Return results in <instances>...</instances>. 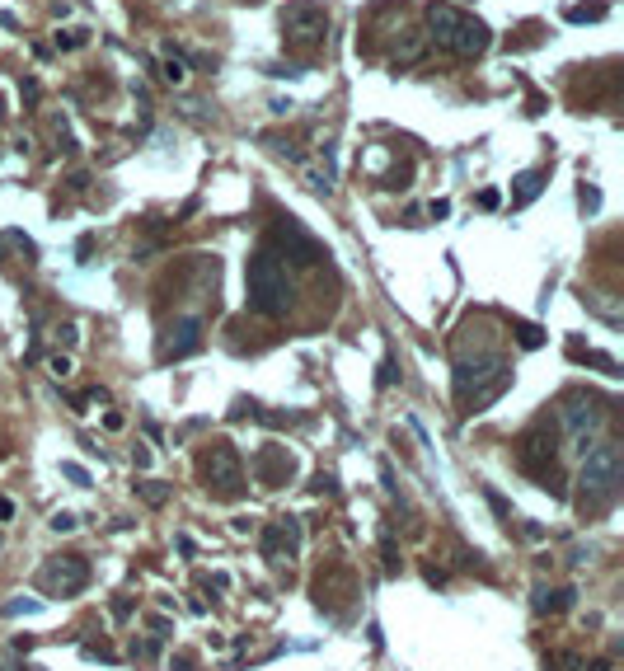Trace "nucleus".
<instances>
[{
	"mask_svg": "<svg viewBox=\"0 0 624 671\" xmlns=\"http://www.w3.org/2000/svg\"><path fill=\"white\" fill-rule=\"evenodd\" d=\"M620 474H624L620 442H596L592 451L582 456V470H578V512L582 517H601V512L615 503Z\"/></svg>",
	"mask_w": 624,
	"mask_h": 671,
	"instance_id": "obj_1",
	"label": "nucleus"
},
{
	"mask_svg": "<svg viewBox=\"0 0 624 671\" xmlns=\"http://www.w3.org/2000/svg\"><path fill=\"white\" fill-rule=\"evenodd\" d=\"M427 38L451 52V57H484L488 43H493V33H488L484 19L465 15L456 5H446V0H432L427 5Z\"/></svg>",
	"mask_w": 624,
	"mask_h": 671,
	"instance_id": "obj_2",
	"label": "nucleus"
},
{
	"mask_svg": "<svg viewBox=\"0 0 624 671\" xmlns=\"http://www.w3.org/2000/svg\"><path fill=\"white\" fill-rule=\"evenodd\" d=\"M507 385H512V366L498 352H474L456 362V399L465 404V413L488 409L493 399L507 395Z\"/></svg>",
	"mask_w": 624,
	"mask_h": 671,
	"instance_id": "obj_3",
	"label": "nucleus"
},
{
	"mask_svg": "<svg viewBox=\"0 0 624 671\" xmlns=\"http://www.w3.org/2000/svg\"><path fill=\"white\" fill-rule=\"evenodd\" d=\"M244 291H249V310L263 315V320H282L291 310V296H296L287 268H282V259L273 249H259L254 259L244 263Z\"/></svg>",
	"mask_w": 624,
	"mask_h": 671,
	"instance_id": "obj_4",
	"label": "nucleus"
},
{
	"mask_svg": "<svg viewBox=\"0 0 624 671\" xmlns=\"http://www.w3.org/2000/svg\"><path fill=\"white\" fill-rule=\"evenodd\" d=\"M559 423H564V442L573 456H587L601 437V423H606V409H601V399L592 395H573L564 399V409H559Z\"/></svg>",
	"mask_w": 624,
	"mask_h": 671,
	"instance_id": "obj_5",
	"label": "nucleus"
},
{
	"mask_svg": "<svg viewBox=\"0 0 624 671\" xmlns=\"http://www.w3.org/2000/svg\"><path fill=\"white\" fill-rule=\"evenodd\" d=\"M282 38H287L291 52H315V47H324V33H329V15H324V5H315V0H291L287 10H282Z\"/></svg>",
	"mask_w": 624,
	"mask_h": 671,
	"instance_id": "obj_6",
	"label": "nucleus"
},
{
	"mask_svg": "<svg viewBox=\"0 0 624 671\" xmlns=\"http://www.w3.org/2000/svg\"><path fill=\"white\" fill-rule=\"evenodd\" d=\"M517 465L531 474L540 488L559 493V446H554V437H549L545 427H531L517 442Z\"/></svg>",
	"mask_w": 624,
	"mask_h": 671,
	"instance_id": "obj_7",
	"label": "nucleus"
},
{
	"mask_svg": "<svg viewBox=\"0 0 624 671\" xmlns=\"http://www.w3.org/2000/svg\"><path fill=\"white\" fill-rule=\"evenodd\" d=\"M202 479L212 488L216 498H240L244 493V465H240V451L230 442H212V451L202 456Z\"/></svg>",
	"mask_w": 624,
	"mask_h": 671,
	"instance_id": "obj_8",
	"label": "nucleus"
},
{
	"mask_svg": "<svg viewBox=\"0 0 624 671\" xmlns=\"http://www.w3.org/2000/svg\"><path fill=\"white\" fill-rule=\"evenodd\" d=\"M268 249H273L277 259L287 254L296 268H310V263L324 259V244L315 240V235H310V230H305L296 216H282V221H277V226H273V244H268Z\"/></svg>",
	"mask_w": 624,
	"mask_h": 671,
	"instance_id": "obj_9",
	"label": "nucleus"
},
{
	"mask_svg": "<svg viewBox=\"0 0 624 671\" xmlns=\"http://www.w3.org/2000/svg\"><path fill=\"white\" fill-rule=\"evenodd\" d=\"M38 587L47 596H76L90 587V564L80 559V554H57V559H47L38 568Z\"/></svg>",
	"mask_w": 624,
	"mask_h": 671,
	"instance_id": "obj_10",
	"label": "nucleus"
},
{
	"mask_svg": "<svg viewBox=\"0 0 624 671\" xmlns=\"http://www.w3.org/2000/svg\"><path fill=\"white\" fill-rule=\"evenodd\" d=\"M301 517H277L263 526V559H273V564H282V559H296L301 554Z\"/></svg>",
	"mask_w": 624,
	"mask_h": 671,
	"instance_id": "obj_11",
	"label": "nucleus"
},
{
	"mask_svg": "<svg viewBox=\"0 0 624 671\" xmlns=\"http://www.w3.org/2000/svg\"><path fill=\"white\" fill-rule=\"evenodd\" d=\"M249 470H254V479H259L263 488H282L291 474H296V460H291L287 446H263V451H254Z\"/></svg>",
	"mask_w": 624,
	"mask_h": 671,
	"instance_id": "obj_12",
	"label": "nucleus"
},
{
	"mask_svg": "<svg viewBox=\"0 0 624 671\" xmlns=\"http://www.w3.org/2000/svg\"><path fill=\"white\" fill-rule=\"evenodd\" d=\"M202 348V320L198 315H183L165 329V343H160V357L165 362H183V357H193Z\"/></svg>",
	"mask_w": 624,
	"mask_h": 671,
	"instance_id": "obj_13",
	"label": "nucleus"
},
{
	"mask_svg": "<svg viewBox=\"0 0 624 671\" xmlns=\"http://www.w3.org/2000/svg\"><path fill=\"white\" fill-rule=\"evenodd\" d=\"M587 301V310H592L596 320H606L610 329H620L624 324V301L615 296V291H592V296H582Z\"/></svg>",
	"mask_w": 624,
	"mask_h": 671,
	"instance_id": "obj_14",
	"label": "nucleus"
},
{
	"mask_svg": "<svg viewBox=\"0 0 624 671\" xmlns=\"http://www.w3.org/2000/svg\"><path fill=\"white\" fill-rule=\"evenodd\" d=\"M188 76H193V66H188L179 47H160V80L179 90V85H188Z\"/></svg>",
	"mask_w": 624,
	"mask_h": 671,
	"instance_id": "obj_15",
	"label": "nucleus"
},
{
	"mask_svg": "<svg viewBox=\"0 0 624 671\" xmlns=\"http://www.w3.org/2000/svg\"><path fill=\"white\" fill-rule=\"evenodd\" d=\"M540 188H545V174H540V169H526V174H517L512 207H526V202H535V198H540Z\"/></svg>",
	"mask_w": 624,
	"mask_h": 671,
	"instance_id": "obj_16",
	"label": "nucleus"
},
{
	"mask_svg": "<svg viewBox=\"0 0 624 671\" xmlns=\"http://www.w3.org/2000/svg\"><path fill=\"white\" fill-rule=\"evenodd\" d=\"M573 601V592H549V587H535V615H554V610H564Z\"/></svg>",
	"mask_w": 624,
	"mask_h": 671,
	"instance_id": "obj_17",
	"label": "nucleus"
},
{
	"mask_svg": "<svg viewBox=\"0 0 624 671\" xmlns=\"http://www.w3.org/2000/svg\"><path fill=\"white\" fill-rule=\"evenodd\" d=\"M568 357H573V362H596L601 371H606V376H620L615 357H606V352H592V348H582V343H573V348H568Z\"/></svg>",
	"mask_w": 624,
	"mask_h": 671,
	"instance_id": "obj_18",
	"label": "nucleus"
},
{
	"mask_svg": "<svg viewBox=\"0 0 624 671\" xmlns=\"http://www.w3.org/2000/svg\"><path fill=\"white\" fill-rule=\"evenodd\" d=\"M0 244H10V249H19V259H24V263H33V259H38V244H33L29 235H24V230H5V235H0Z\"/></svg>",
	"mask_w": 624,
	"mask_h": 671,
	"instance_id": "obj_19",
	"label": "nucleus"
},
{
	"mask_svg": "<svg viewBox=\"0 0 624 671\" xmlns=\"http://www.w3.org/2000/svg\"><path fill=\"white\" fill-rule=\"evenodd\" d=\"M132 488H137V493H141V498H146L151 507H165V503H169V488L160 484V479H141V484H132Z\"/></svg>",
	"mask_w": 624,
	"mask_h": 671,
	"instance_id": "obj_20",
	"label": "nucleus"
},
{
	"mask_svg": "<svg viewBox=\"0 0 624 671\" xmlns=\"http://www.w3.org/2000/svg\"><path fill=\"white\" fill-rule=\"evenodd\" d=\"M592 19H606V5H573L568 10V24H592Z\"/></svg>",
	"mask_w": 624,
	"mask_h": 671,
	"instance_id": "obj_21",
	"label": "nucleus"
},
{
	"mask_svg": "<svg viewBox=\"0 0 624 671\" xmlns=\"http://www.w3.org/2000/svg\"><path fill=\"white\" fill-rule=\"evenodd\" d=\"M418 52H423V33H409V38H404V47H399L395 57L404 61V66H409V61H418Z\"/></svg>",
	"mask_w": 624,
	"mask_h": 671,
	"instance_id": "obj_22",
	"label": "nucleus"
},
{
	"mask_svg": "<svg viewBox=\"0 0 624 671\" xmlns=\"http://www.w3.org/2000/svg\"><path fill=\"white\" fill-rule=\"evenodd\" d=\"M517 343H521V348H540V343H545V334H540L535 324H517Z\"/></svg>",
	"mask_w": 624,
	"mask_h": 671,
	"instance_id": "obj_23",
	"label": "nucleus"
},
{
	"mask_svg": "<svg viewBox=\"0 0 624 671\" xmlns=\"http://www.w3.org/2000/svg\"><path fill=\"white\" fill-rule=\"evenodd\" d=\"M76 526H80L76 512H57V517H52V531H57V535H71Z\"/></svg>",
	"mask_w": 624,
	"mask_h": 671,
	"instance_id": "obj_24",
	"label": "nucleus"
},
{
	"mask_svg": "<svg viewBox=\"0 0 624 671\" xmlns=\"http://www.w3.org/2000/svg\"><path fill=\"white\" fill-rule=\"evenodd\" d=\"M85 38H90V29H66L57 33V47H85Z\"/></svg>",
	"mask_w": 624,
	"mask_h": 671,
	"instance_id": "obj_25",
	"label": "nucleus"
},
{
	"mask_svg": "<svg viewBox=\"0 0 624 671\" xmlns=\"http://www.w3.org/2000/svg\"><path fill=\"white\" fill-rule=\"evenodd\" d=\"M47 371H52L57 381H66V376H71V357H47Z\"/></svg>",
	"mask_w": 624,
	"mask_h": 671,
	"instance_id": "obj_26",
	"label": "nucleus"
},
{
	"mask_svg": "<svg viewBox=\"0 0 624 671\" xmlns=\"http://www.w3.org/2000/svg\"><path fill=\"white\" fill-rule=\"evenodd\" d=\"M381 554H385V568L395 573V568H399V559H395V535H390V531H385V540H381Z\"/></svg>",
	"mask_w": 624,
	"mask_h": 671,
	"instance_id": "obj_27",
	"label": "nucleus"
},
{
	"mask_svg": "<svg viewBox=\"0 0 624 671\" xmlns=\"http://www.w3.org/2000/svg\"><path fill=\"white\" fill-rule=\"evenodd\" d=\"M33 610H43V601H10L5 615H33Z\"/></svg>",
	"mask_w": 624,
	"mask_h": 671,
	"instance_id": "obj_28",
	"label": "nucleus"
},
{
	"mask_svg": "<svg viewBox=\"0 0 624 671\" xmlns=\"http://www.w3.org/2000/svg\"><path fill=\"white\" fill-rule=\"evenodd\" d=\"M61 474H66V479H71V484H80V488L90 484V474L80 470V465H71V460H66V465H61Z\"/></svg>",
	"mask_w": 624,
	"mask_h": 671,
	"instance_id": "obj_29",
	"label": "nucleus"
},
{
	"mask_svg": "<svg viewBox=\"0 0 624 671\" xmlns=\"http://www.w3.org/2000/svg\"><path fill=\"white\" fill-rule=\"evenodd\" d=\"M578 198H582V207H587V212H596V207H601V193H596V188H582Z\"/></svg>",
	"mask_w": 624,
	"mask_h": 671,
	"instance_id": "obj_30",
	"label": "nucleus"
},
{
	"mask_svg": "<svg viewBox=\"0 0 624 671\" xmlns=\"http://www.w3.org/2000/svg\"><path fill=\"white\" fill-rule=\"evenodd\" d=\"M174 671H193V657L179 653V657H174Z\"/></svg>",
	"mask_w": 624,
	"mask_h": 671,
	"instance_id": "obj_31",
	"label": "nucleus"
},
{
	"mask_svg": "<svg viewBox=\"0 0 624 671\" xmlns=\"http://www.w3.org/2000/svg\"><path fill=\"white\" fill-rule=\"evenodd\" d=\"M15 517V503H10V498H0V521H10Z\"/></svg>",
	"mask_w": 624,
	"mask_h": 671,
	"instance_id": "obj_32",
	"label": "nucleus"
},
{
	"mask_svg": "<svg viewBox=\"0 0 624 671\" xmlns=\"http://www.w3.org/2000/svg\"><path fill=\"white\" fill-rule=\"evenodd\" d=\"M587 671H610V662H606V657H596V662H592Z\"/></svg>",
	"mask_w": 624,
	"mask_h": 671,
	"instance_id": "obj_33",
	"label": "nucleus"
}]
</instances>
